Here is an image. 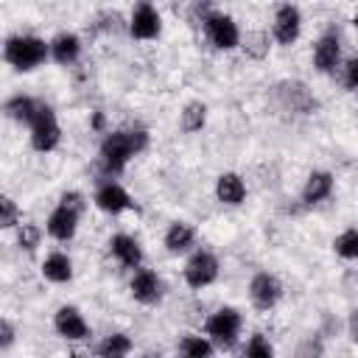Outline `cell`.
Wrapping results in <instances>:
<instances>
[{"mask_svg": "<svg viewBox=\"0 0 358 358\" xmlns=\"http://www.w3.org/2000/svg\"><path fill=\"white\" fill-rule=\"evenodd\" d=\"M151 143H154V134L143 120L112 126L106 134L98 137V145H95L92 165L98 179H120L137 157L151 151Z\"/></svg>", "mask_w": 358, "mask_h": 358, "instance_id": "6da1fadb", "label": "cell"}, {"mask_svg": "<svg viewBox=\"0 0 358 358\" xmlns=\"http://www.w3.org/2000/svg\"><path fill=\"white\" fill-rule=\"evenodd\" d=\"M90 196L84 193V190H78V187H64L59 196H56V201H53V207L48 210V215H45V235L53 241V243H59V246H67V243H73L76 238H78V229H81V218L87 215V210H90Z\"/></svg>", "mask_w": 358, "mask_h": 358, "instance_id": "7a4b0ae2", "label": "cell"}, {"mask_svg": "<svg viewBox=\"0 0 358 358\" xmlns=\"http://www.w3.org/2000/svg\"><path fill=\"white\" fill-rule=\"evenodd\" d=\"M50 62V39L36 31H11L3 39V64L17 76H31Z\"/></svg>", "mask_w": 358, "mask_h": 358, "instance_id": "3957f363", "label": "cell"}, {"mask_svg": "<svg viewBox=\"0 0 358 358\" xmlns=\"http://www.w3.org/2000/svg\"><path fill=\"white\" fill-rule=\"evenodd\" d=\"M271 109L285 120H308L316 117L322 109V101L316 90L302 78H280L268 90Z\"/></svg>", "mask_w": 358, "mask_h": 358, "instance_id": "277c9868", "label": "cell"}, {"mask_svg": "<svg viewBox=\"0 0 358 358\" xmlns=\"http://www.w3.org/2000/svg\"><path fill=\"white\" fill-rule=\"evenodd\" d=\"M243 327H246V316L232 302H221V305L210 308L201 322V330L210 336V341L218 347V352L238 350L243 341Z\"/></svg>", "mask_w": 358, "mask_h": 358, "instance_id": "5b68a950", "label": "cell"}, {"mask_svg": "<svg viewBox=\"0 0 358 358\" xmlns=\"http://www.w3.org/2000/svg\"><path fill=\"white\" fill-rule=\"evenodd\" d=\"M201 42L218 53V56H229V53H238L241 48V36H243V25L241 20L232 14V11H224V8H213L201 25L196 28Z\"/></svg>", "mask_w": 358, "mask_h": 358, "instance_id": "8992f818", "label": "cell"}, {"mask_svg": "<svg viewBox=\"0 0 358 358\" xmlns=\"http://www.w3.org/2000/svg\"><path fill=\"white\" fill-rule=\"evenodd\" d=\"M25 131H28V134H25L28 148H31L34 154H39V157L56 154V151L62 148V143H64V129H62L59 112H56V106H53L48 98L39 101V106H36L34 117L28 120Z\"/></svg>", "mask_w": 358, "mask_h": 358, "instance_id": "52a82bcc", "label": "cell"}, {"mask_svg": "<svg viewBox=\"0 0 358 358\" xmlns=\"http://www.w3.org/2000/svg\"><path fill=\"white\" fill-rule=\"evenodd\" d=\"M221 271H224V266H221L218 252L210 249V246H201V243H199L190 255L182 257L179 280H182V285H185L187 291L201 294V291L213 288V285L221 280Z\"/></svg>", "mask_w": 358, "mask_h": 358, "instance_id": "ba28073f", "label": "cell"}, {"mask_svg": "<svg viewBox=\"0 0 358 358\" xmlns=\"http://www.w3.org/2000/svg\"><path fill=\"white\" fill-rule=\"evenodd\" d=\"M347 53H344V34L338 25H324L313 42H310V53H308V64L316 76L322 78H336L341 64H344Z\"/></svg>", "mask_w": 358, "mask_h": 358, "instance_id": "9c48e42d", "label": "cell"}, {"mask_svg": "<svg viewBox=\"0 0 358 358\" xmlns=\"http://www.w3.org/2000/svg\"><path fill=\"white\" fill-rule=\"evenodd\" d=\"M285 299V282L271 268H255L246 280V302L255 313L268 316L274 313Z\"/></svg>", "mask_w": 358, "mask_h": 358, "instance_id": "30bf717a", "label": "cell"}, {"mask_svg": "<svg viewBox=\"0 0 358 358\" xmlns=\"http://www.w3.org/2000/svg\"><path fill=\"white\" fill-rule=\"evenodd\" d=\"M50 330L59 341L70 344V347H78V344H90L92 341V324L84 313L81 305L76 302H59L53 310H50Z\"/></svg>", "mask_w": 358, "mask_h": 358, "instance_id": "8fae6325", "label": "cell"}, {"mask_svg": "<svg viewBox=\"0 0 358 358\" xmlns=\"http://www.w3.org/2000/svg\"><path fill=\"white\" fill-rule=\"evenodd\" d=\"M168 280L157 266H140L126 277V294L140 308H159L168 296Z\"/></svg>", "mask_w": 358, "mask_h": 358, "instance_id": "7c38bea8", "label": "cell"}, {"mask_svg": "<svg viewBox=\"0 0 358 358\" xmlns=\"http://www.w3.org/2000/svg\"><path fill=\"white\" fill-rule=\"evenodd\" d=\"M268 34H271L277 48H282V50L296 48L302 34H305V11L299 8V3L280 0L268 17Z\"/></svg>", "mask_w": 358, "mask_h": 358, "instance_id": "4fadbf2b", "label": "cell"}, {"mask_svg": "<svg viewBox=\"0 0 358 358\" xmlns=\"http://www.w3.org/2000/svg\"><path fill=\"white\" fill-rule=\"evenodd\" d=\"M126 20H129V39L137 45L159 42L165 34V14L154 0H131Z\"/></svg>", "mask_w": 358, "mask_h": 358, "instance_id": "5bb4252c", "label": "cell"}, {"mask_svg": "<svg viewBox=\"0 0 358 358\" xmlns=\"http://www.w3.org/2000/svg\"><path fill=\"white\" fill-rule=\"evenodd\" d=\"M90 201H92V207H95L101 215H106V218H123V215L140 210L137 199L131 196V190H129L120 179H98L95 187H92Z\"/></svg>", "mask_w": 358, "mask_h": 358, "instance_id": "9a60e30c", "label": "cell"}, {"mask_svg": "<svg viewBox=\"0 0 358 358\" xmlns=\"http://www.w3.org/2000/svg\"><path fill=\"white\" fill-rule=\"evenodd\" d=\"M336 187H338V179H336V173L330 168H310L299 182L296 201L302 204L305 213H313V210H319V207L333 201Z\"/></svg>", "mask_w": 358, "mask_h": 358, "instance_id": "2e32d148", "label": "cell"}, {"mask_svg": "<svg viewBox=\"0 0 358 358\" xmlns=\"http://www.w3.org/2000/svg\"><path fill=\"white\" fill-rule=\"evenodd\" d=\"M106 255L126 274L134 271V268H140L145 263V246H143L140 235H134L129 229H115L106 238Z\"/></svg>", "mask_w": 358, "mask_h": 358, "instance_id": "e0dca14e", "label": "cell"}, {"mask_svg": "<svg viewBox=\"0 0 358 358\" xmlns=\"http://www.w3.org/2000/svg\"><path fill=\"white\" fill-rule=\"evenodd\" d=\"M249 179L235 168H224L213 179V199L224 210H241L249 201Z\"/></svg>", "mask_w": 358, "mask_h": 358, "instance_id": "ac0fdd59", "label": "cell"}, {"mask_svg": "<svg viewBox=\"0 0 358 358\" xmlns=\"http://www.w3.org/2000/svg\"><path fill=\"white\" fill-rule=\"evenodd\" d=\"M159 243L168 257H185L199 246V227L190 218H171L162 227Z\"/></svg>", "mask_w": 358, "mask_h": 358, "instance_id": "d6986e66", "label": "cell"}, {"mask_svg": "<svg viewBox=\"0 0 358 358\" xmlns=\"http://www.w3.org/2000/svg\"><path fill=\"white\" fill-rule=\"evenodd\" d=\"M50 39V64L62 67V70H73L81 64L84 50H87V39L73 31V28H59Z\"/></svg>", "mask_w": 358, "mask_h": 358, "instance_id": "ffe728a7", "label": "cell"}, {"mask_svg": "<svg viewBox=\"0 0 358 358\" xmlns=\"http://www.w3.org/2000/svg\"><path fill=\"white\" fill-rule=\"evenodd\" d=\"M36 271L42 277V282L48 285H70L76 280V257L67 252V249H48L39 263H36Z\"/></svg>", "mask_w": 358, "mask_h": 358, "instance_id": "44dd1931", "label": "cell"}, {"mask_svg": "<svg viewBox=\"0 0 358 358\" xmlns=\"http://www.w3.org/2000/svg\"><path fill=\"white\" fill-rule=\"evenodd\" d=\"M87 36L90 39H129V20H126V11L115 8V6H106V8H98L90 20H87Z\"/></svg>", "mask_w": 358, "mask_h": 358, "instance_id": "7402d4cb", "label": "cell"}, {"mask_svg": "<svg viewBox=\"0 0 358 358\" xmlns=\"http://www.w3.org/2000/svg\"><path fill=\"white\" fill-rule=\"evenodd\" d=\"M274 48H277V45H274V39H271L268 28L252 25V28H246V31H243L238 53H241L246 62H252V64H263V62H268V59H271Z\"/></svg>", "mask_w": 358, "mask_h": 358, "instance_id": "603a6c76", "label": "cell"}, {"mask_svg": "<svg viewBox=\"0 0 358 358\" xmlns=\"http://www.w3.org/2000/svg\"><path fill=\"white\" fill-rule=\"evenodd\" d=\"M210 103L201 101V98H190L179 106L176 112V129L185 134V137H196L201 134L207 126H210Z\"/></svg>", "mask_w": 358, "mask_h": 358, "instance_id": "cb8c5ba5", "label": "cell"}, {"mask_svg": "<svg viewBox=\"0 0 358 358\" xmlns=\"http://www.w3.org/2000/svg\"><path fill=\"white\" fill-rule=\"evenodd\" d=\"M39 101H42V95H34V92H25V90H14V92H8L6 101H3V115H6L8 123L25 129L28 120L34 117Z\"/></svg>", "mask_w": 358, "mask_h": 358, "instance_id": "d4e9b609", "label": "cell"}, {"mask_svg": "<svg viewBox=\"0 0 358 358\" xmlns=\"http://www.w3.org/2000/svg\"><path fill=\"white\" fill-rule=\"evenodd\" d=\"M134 352V336L129 330H106L95 344H92V355L98 358H126Z\"/></svg>", "mask_w": 358, "mask_h": 358, "instance_id": "484cf974", "label": "cell"}, {"mask_svg": "<svg viewBox=\"0 0 358 358\" xmlns=\"http://www.w3.org/2000/svg\"><path fill=\"white\" fill-rule=\"evenodd\" d=\"M173 350H176V355H182V358H213V355L218 352V347L210 341V336H207L201 327L185 330V333L176 338Z\"/></svg>", "mask_w": 358, "mask_h": 358, "instance_id": "4316f807", "label": "cell"}, {"mask_svg": "<svg viewBox=\"0 0 358 358\" xmlns=\"http://www.w3.org/2000/svg\"><path fill=\"white\" fill-rule=\"evenodd\" d=\"M8 235H11L14 249H17L20 255H25V257L39 255L42 241L48 238V235H45V224H36V221H31V218H25V221H22L14 232H8Z\"/></svg>", "mask_w": 358, "mask_h": 358, "instance_id": "83f0119b", "label": "cell"}, {"mask_svg": "<svg viewBox=\"0 0 358 358\" xmlns=\"http://www.w3.org/2000/svg\"><path fill=\"white\" fill-rule=\"evenodd\" d=\"M241 355L243 358H274L277 355V344L266 330H252L243 341H241Z\"/></svg>", "mask_w": 358, "mask_h": 358, "instance_id": "f1b7e54d", "label": "cell"}, {"mask_svg": "<svg viewBox=\"0 0 358 358\" xmlns=\"http://www.w3.org/2000/svg\"><path fill=\"white\" fill-rule=\"evenodd\" d=\"M330 252L341 263H358V227H344L341 232H336L330 241Z\"/></svg>", "mask_w": 358, "mask_h": 358, "instance_id": "f546056e", "label": "cell"}, {"mask_svg": "<svg viewBox=\"0 0 358 358\" xmlns=\"http://www.w3.org/2000/svg\"><path fill=\"white\" fill-rule=\"evenodd\" d=\"M22 221H25L22 204H20L11 193H3V196H0V229H3V232H14Z\"/></svg>", "mask_w": 358, "mask_h": 358, "instance_id": "4dcf8cb0", "label": "cell"}, {"mask_svg": "<svg viewBox=\"0 0 358 358\" xmlns=\"http://www.w3.org/2000/svg\"><path fill=\"white\" fill-rule=\"evenodd\" d=\"M324 352H327V338L316 330L302 336L299 344L294 347V355H299V358H313V355H324Z\"/></svg>", "mask_w": 358, "mask_h": 358, "instance_id": "1f68e13d", "label": "cell"}, {"mask_svg": "<svg viewBox=\"0 0 358 358\" xmlns=\"http://www.w3.org/2000/svg\"><path fill=\"white\" fill-rule=\"evenodd\" d=\"M336 78H338V84H341L344 92H358V50L344 59V64H341V70H338Z\"/></svg>", "mask_w": 358, "mask_h": 358, "instance_id": "d6a6232c", "label": "cell"}, {"mask_svg": "<svg viewBox=\"0 0 358 358\" xmlns=\"http://www.w3.org/2000/svg\"><path fill=\"white\" fill-rule=\"evenodd\" d=\"M316 333H322L327 341H330V338H338V336H344V319L336 316L333 310H322V313H319Z\"/></svg>", "mask_w": 358, "mask_h": 358, "instance_id": "836d02e7", "label": "cell"}, {"mask_svg": "<svg viewBox=\"0 0 358 358\" xmlns=\"http://www.w3.org/2000/svg\"><path fill=\"white\" fill-rule=\"evenodd\" d=\"M17 338H20V330H17L14 319L3 316L0 319V355H8L14 350V344H17Z\"/></svg>", "mask_w": 358, "mask_h": 358, "instance_id": "e575fe53", "label": "cell"}, {"mask_svg": "<svg viewBox=\"0 0 358 358\" xmlns=\"http://www.w3.org/2000/svg\"><path fill=\"white\" fill-rule=\"evenodd\" d=\"M338 288L350 302H358V266H347L338 277Z\"/></svg>", "mask_w": 358, "mask_h": 358, "instance_id": "d590c367", "label": "cell"}, {"mask_svg": "<svg viewBox=\"0 0 358 358\" xmlns=\"http://www.w3.org/2000/svg\"><path fill=\"white\" fill-rule=\"evenodd\" d=\"M87 129L92 131V134H106L109 129H112V123H109V115L103 112V109H98V106H92L90 112H87Z\"/></svg>", "mask_w": 358, "mask_h": 358, "instance_id": "8d00e7d4", "label": "cell"}, {"mask_svg": "<svg viewBox=\"0 0 358 358\" xmlns=\"http://www.w3.org/2000/svg\"><path fill=\"white\" fill-rule=\"evenodd\" d=\"M344 338L352 347H358V302H352L344 313Z\"/></svg>", "mask_w": 358, "mask_h": 358, "instance_id": "74e56055", "label": "cell"}, {"mask_svg": "<svg viewBox=\"0 0 358 358\" xmlns=\"http://www.w3.org/2000/svg\"><path fill=\"white\" fill-rule=\"evenodd\" d=\"M350 25H352V31H358V3L352 6V14H350Z\"/></svg>", "mask_w": 358, "mask_h": 358, "instance_id": "f35d334b", "label": "cell"}]
</instances>
